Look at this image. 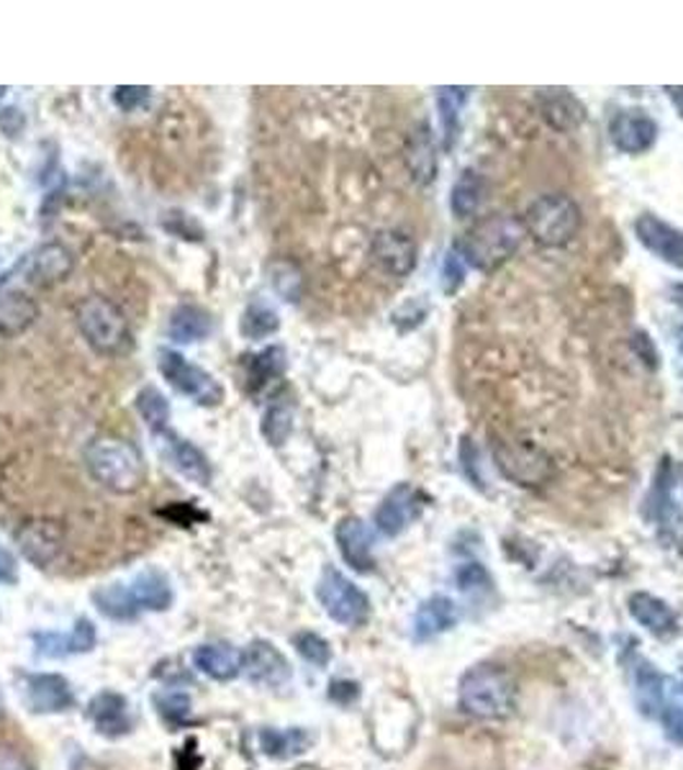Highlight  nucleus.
<instances>
[{"mask_svg": "<svg viewBox=\"0 0 683 770\" xmlns=\"http://www.w3.org/2000/svg\"><path fill=\"white\" fill-rule=\"evenodd\" d=\"M83 460L93 481L116 496H132L147 478L142 449L132 440L113 437V434L93 437L83 449Z\"/></svg>", "mask_w": 683, "mask_h": 770, "instance_id": "nucleus-1", "label": "nucleus"}, {"mask_svg": "<svg viewBox=\"0 0 683 770\" xmlns=\"http://www.w3.org/2000/svg\"><path fill=\"white\" fill-rule=\"evenodd\" d=\"M460 707L476 719H506L517 709V683L501 665H476L460 678Z\"/></svg>", "mask_w": 683, "mask_h": 770, "instance_id": "nucleus-2", "label": "nucleus"}, {"mask_svg": "<svg viewBox=\"0 0 683 770\" xmlns=\"http://www.w3.org/2000/svg\"><path fill=\"white\" fill-rule=\"evenodd\" d=\"M522 234H525V227L514 216H489V219L478 221L474 229L465 231V237L455 246L470 267L491 273L512 257L522 242Z\"/></svg>", "mask_w": 683, "mask_h": 770, "instance_id": "nucleus-3", "label": "nucleus"}, {"mask_svg": "<svg viewBox=\"0 0 683 770\" xmlns=\"http://www.w3.org/2000/svg\"><path fill=\"white\" fill-rule=\"evenodd\" d=\"M77 329L93 352L119 358L132 350L134 339L127 316L106 296H88L77 306Z\"/></svg>", "mask_w": 683, "mask_h": 770, "instance_id": "nucleus-4", "label": "nucleus"}, {"mask_svg": "<svg viewBox=\"0 0 683 770\" xmlns=\"http://www.w3.org/2000/svg\"><path fill=\"white\" fill-rule=\"evenodd\" d=\"M522 227L537 244L565 246L573 242V237L580 229V208L571 195L548 193L529 203V208L522 216Z\"/></svg>", "mask_w": 683, "mask_h": 770, "instance_id": "nucleus-5", "label": "nucleus"}, {"mask_svg": "<svg viewBox=\"0 0 683 770\" xmlns=\"http://www.w3.org/2000/svg\"><path fill=\"white\" fill-rule=\"evenodd\" d=\"M157 370L172 390H178L180 396L193 398L199 406L216 409V406L224 404V396H227L224 394V385L208 370L193 365L178 350H167V347L159 350Z\"/></svg>", "mask_w": 683, "mask_h": 770, "instance_id": "nucleus-6", "label": "nucleus"}, {"mask_svg": "<svg viewBox=\"0 0 683 770\" xmlns=\"http://www.w3.org/2000/svg\"><path fill=\"white\" fill-rule=\"evenodd\" d=\"M316 599L329 619L342 627H360L370 616L368 595L352 583L345 573H339L332 565L322 570V578L316 583Z\"/></svg>", "mask_w": 683, "mask_h": 770, "instance_id": "nucleus-7", "label": "nucleus"}, {"mask_svg": "<svg viewBox=\"0 0 683 770\" xmlns=\"http://www.w3.org/2000/svg\"><path fill=\"white\" fill-rule=\"evenodd\" d=\"M34 290L19 263L0 275V334L3 337H19L39 318Z\"/></svg>", "mask_w": 683, "mask_h": 770, "instance_id": "nucleus-8", "label": "nucleus"}, {"mask_svg": "<svg viewBox=\"0 0 683 770\" xmlns=\"http://www.w3.org/2000/svg\"><path fill=\"white\" fill-rule=\"evenodd\" d=\"M496 468L517 485H540L550 478V457L529 442H496L493 445Z\"/></svg>", "mask_w": 683, "mask_h": 770, "instance_id": "nucleus-9", "label": "nucleus"}, {"mask_svg": "<svg viewBox=\"0 0 683 770\" xmlns=\"http://www.w3.org/2000/svg\"><path fill=\"white\" fill-rule=\"evenodd\" d=\"M370 260L391 278H406L417 267V242L404 231L383 229L370 242Z\"/></svg>", "mask_w": 683, "mask_h": 770, "instance_id": "nucleus-10", "label": "nucleus"}, {"mask_svg": "<svg viewBox=\"0 0 683 770\" xmlns=\"http://www.w3.org/2000/svg\"><path fill=\"white\" fill-rule=\"evenodd\" d=\"M19 265L24 267L28 282L36 290H45L70 278L72 267H75V257H72V252L64 244L47 242L36 246L34 252H28Z\"/></svg>", "mask_w": 683, "mask_h": 770, "instance_id": "nucleus-11", "label": "nucleus"}, {"mask_svg": "<svg viewBox=\"0 0 683 770\" xmlns=\"http://www.w3.org/2000/svg\"><path fill=\"white\" fill-rule=\"evenodd\" d=\"M609 140L624 155H643L658 140V123L639 108H624L609 121Z\"/></svg>", "mask_w": 683, "mask_h": 770, "instance_id": "nucleus-12", "label": "nucleus"}, {"mask_svg": "<svg viewBox=\"0 0 683 770\" xmlns=\"http://www.w3.org/2000/svg\"><path fill=\"white\" fill-rule=\"evenodd\" d=\"M242 671L250 683L265 688H280L293 678V667H290L288 658L267 639H254L250 648L244 650Z\"/></svg>", "mask_w": 683, "mask_h": 770, "instance_id": "nucleus-13", "label": "nucleus"}, {"mask_svg": "<svg viewBox=\"0 0 683 770\" xmlns=\"http://www.w3.org/2000/svg\"><path fill=\"white\" fill-rule=\"evenodd\" d=\"M16 544L21 555H24L28 563L36 565V568H49L62 552V544H64L62 527L49 519L26 521V525H21V529L16 532Z\"/></svg>", "mask_w": 683, "mask_h": 770, "instance_id": "nucleus-14", "label": "nucleus"}, {"mask_svg": "<svg viewBox=\"0 0 683 770\" xmlns=\"http://www.w3.org/2000/svg\"><path fill=\"white\" fill-rule=\"evenodd\" d=\"M24 701L34 714H60L75 707V694L64 675L34 673L26 675Z\"/></svg>", "mask_w": 683, "mask_h": 770, "instance_id": "nucleus-15", "label": "nucleus"}, {"mask_svg": "<svg viewBox=\"0 0 683 770\" xmlns=\"http://www.w3.org/2000/svg\"><path fill=\"white\" fill-rule=\"evenodd\" d=\"M635 237L645 250L663 260L666 265L683 270V231L675 229L673 224L652 214H643L635 221Z\"/></svg>", "mask_w": 683, "mask_h": 770, "instance_id": "nucleus-16", "label": "nucleus"}, {"mask_svg": "<svg viewBox=\"0 0 683 770\" xmlns=\"http://www.w3.org/2000/svg\"><path fill=\"white\" fill-rule=\"evenodd\" d=\"M421 493L409 483H398L375 508V527L386 537H398L421 514Z\"/></svg>", "mask_w": 683, "mask_h": 770, "instance_id": "nucleus-17", "label": "nucleus"}, {"mask_svg": "<svg viewBox=\"0 0 683 770\" xmlns=\"http://www.w3.org/2000/svg\"><path fill=\"white\" fill-rule=\"evenodd\" d=\"M98 635L91 619H77L70 631H36V655L57 660L70 655H85L96 648Z\"/></svg>", "mask_w": 683, "mask_h": 770, "instance_id": "nucleus-18", "label": "nucleus"}, {"mask_svg": "<svg viewBox=\"0 0 683 770\" xmlns=\"http://www.w3.org/2000/svg\"><path fill=\"white\" fill-rule=\"evenodd\" d=\"M337 548L342 561L350 565L352 570L358 573H370L375 568V557H373V534L366 527V521L358 517H347L337 525Z\"/></svg>", "mask_w": 683, "mask_h": 770, "instance_id": "nucleus-19", "label": "nucleus"}, {"mask_svg": "<svg viewBox=\"0 0 683 770\" xmlns=\"http://www.w3.org/2000/svg\"><path fill=\"white\" fill-rule=\"evenodd\" d=\"M88 719L96 726L98 735L111 739L129 735L134 726L129 701L116 691H100L98 696H93V701L88 703Z\"/></svg>", "mask_w": 683, "mask_h": 770, "instance_id": "nucleus-20", "label": "nucleus"}, {"mask_svg": "<svg viewBox=\"0 0 683 770\" xmlns=\"http://www.w3.org/2000/svg\"><path fill=\"white\" fill-rule=\"evenodd\" d=\"M193 665L195 671L208 675L211 681L229 683L242 673L244 652L227 642H208V645H201V648H195Z\"/></svg>", "mask_w": 683, "mask_h": 770, "instance_id": "nucleus-21", "label": "nucleus"}, {"mask_svg": "<svg viewBox=\"0 0 683 770\" xmlns=\"http://www.w3.org/2000/svg\"><path fill=\"white\" fill-rule=\"evenodd\" d=\"M159 437L165 440L167 457H170L172 468H176L180 476L188 478V481L199 483V485L211 483V476H214L211 473V465L206 460V455H203L201 449L193 445V442L178 437V434L170 432V430H167L165 434H159Z\"/></svg>", "mask_w": 683, "mask_h": 770, "instance_id": "nucleus-22", "label": "nucleus"}, {"mask_svg": "<svg viewBox=\"0 0 683 770\" xmlns=\"http://www.w3.org/2000/svg\"><path fill=\"white\" fill-rule=\"evenodd\" d=\"M406 167H409L414 183L430 185L434 176H438V147H434L432 129L427 123H421L419 129H414L406 144Z\"/></svg>", "mask_w": 683, "mask_h": 770, "instance_id": "nucleus-23", "label": "nucleus"}, {"mask_svg": "<svg viewBox=\"0 0 683 770\" xmlns=\"http://www.w3.org/2000/svg\"><path fill=\"white\" fill-rule=\"evenodd\" d=\"M540 113L555 132H576L586 121V108L571 91H542Z\"/></svg>", "mask_w": 683, "mask_h": 770, "instance_id": "nucleus-24", "label": "nucleus"}, {"mask_svg": "<svg viewBox=\"0 0 683 770\" xmlns=\"http://www.w3.org/2000/svg\"><path fill=\"white\" fill-rule=\"evenodd\" d=\"M627 609L632 614V619L637 624H643L650 635L656 637H671L675 629H679V622H675L673 609L666 604V601L656 599L652 593H632L627 601Z\"/></svg>", "mask_w": 683, "mask_h": 770, "instance_id": "nucleus-25", "label": "nucleus"}, {"mask_svg": "<svg viewBox=\"0 0 683 770\" xmlns=\"http://www.w3.org/2000/svg\"><path fill=\"white\" fill-rule=\"evenodd\" d=\"M214 332V316L211 311L195 303H183L170 314V324H167V337L176 345H193V341H203Z\"/></svg>", "mask_w": 683, "mask_h": 770, "instance_id": "nucleus-26", "label": "nucleus"}, {"mask_svg": "<svg viewBox=\"0 0 683 770\" xmlns=\"http://www.w3.org/2000/svg\"><path fill=\"white\" fill-rule=\"evenodd\" d=\"M457 622V609L447 595H432L424 604L417 609V616H414V637L419 642H427V639L442 635V631L453 629Z\"/></svg>", "mask_w": 683, "mask_h": 770, "instance_id": "nucleus-27", "label": "nucleus"}, {"mask_svg": "<svg viewBox=\"0 0 683 770\" xmlns=\"http://www.w3.org/2000/svg\"><path fill=\"white\" fill-rule=\"evenodd\" d=\"M129 591H132L140 612H167L172 606V599H176L170 580H167L165 573L155 568L140 573L129 586Z\"/></svg>", "mask_w": 683, "mask_h": 770, "instance_id": "nucleus-28", "label": "nucleus"}, {"mask_svg": "<svg viewBox=\"0 0 683 770\" xmlns=\"http://www.w3.org/2000/svg\"><path fill=\"white\" fill-rule=\"evenodd\" d=\"M247 388L250 394H260L267 385L280 381L283 373H286V350L278 345L265 347L263 352L250 354L247 358Z\"/></svg>", "mask_w": 683, "mask_h": 770, "instance_id": "nucleus-29", "label": "nucleus"}, {"mask_svg": "<svg viewBox=\"0 0 683 770\" xmlns=\"http://www.w3.org/2000/svg\"><path fill=\"white\" fill-rule=\"evenodd\" d=\"M309 745L311 735L307 730H301V726H293V730H275V726H267V730L260 732V747L275 760L296 758V755L307 753Z\"/></svg>", "mask_w": 683, "mask_h": 770, "instance_id": "nucleus-30", "label": "nucleus"}, {"mask_svg": "<svg viewBox=\"0 0 683 770\" xmlns=\"http://www.w3.org/2000/svg\"><path fill=\"white\" fill-rule=\"evenodd\" d=\"M93 604H96L100 614L113 622H132L142 614L132 591H129V586H121V583H111V586L98 588V591H93Z\"/></svg>", "mask_w": 683, "mask_h": 770, "instance_id": "nucleus-31", "label": "nucleus"}, {"mask_svg": "<svg viewBox=\"0 0 683 770\" xmlns=\"http://www.w3.org/2000/svg\"><path fill=\"white\" fill-rule=\"evenodd\" d=\"M486 195V183L476 170H465L460 178L455 180L453 193H450V208L457 219H470L476 216V210L481 208Z\"/></svg>", "mask_w": 683, "mask_h": 770, "instance_id": "nucleus-32", "label": "nucleus"}, {"mask_svg": "<svg viewBox=\"0 0 683 770\" xmlns=\"http://www.w3.org/2000/svg\"><path fill=\"white\" fill-rule=\"evenodd\" d=\"M136 411H140L144 424L149 426V432L157 434V437L170 430V401L155 385H144L140 394H136Z\"/></svg>", "mask_w": 683, "mask_h": 770, "instance_id": "nucleus-33", "label": "nucleus"}, {"mask_svg": "<svg viewBox=\"0 0 683 770\" xmlns=\"http://www.w3.org/2000/svg\"><path fill=\"white\" fill-rule=\"evenodd\" d=\"M470 96V88H440L438 91V116L442 136H445V147L450 149L460 132V113L465 100Z\"/></svg>", "mask_w": 683, "mask_h": 770, "instance_id": "nucleus-34", "label": "nucleus"}, {"mask_svg": "<svg viewBox=\"0 0 683 770\" xmlns=\"http://www.w3.org/2000/svg\"><path fill=\"white\" fill-rule=\"evenodd\" d=\"M635 683H637L639 711H645L648 717L663 714V696H666L663 675H660L650 663H643L635 673Z\"/></svg>", "mask_w": 683, "mask_h": 770, "instance_id": "nucleus-35", "label": "nucleus"}, {"mask_svg": "<svg viewBox=\"0 0 683 770\" xmlns=\"http://www.w3.org/2000/svg\"><path fill=\"white\" fill-rule=\"evenodd\" d=\"M280 329V318L275 314V309L267 306L263 301H252L244 309L242 318H239V334L250 341H260L273 337Z\"/></svg>", "mask_w": 683, "mask_h": 770, "instance_id": "nucleus-36", "label": "nucleus"}, {"mask_svg": "<svg viewBox=\"0 0 683 770\" xmlns=\"http://www.w3.org/2000/svg\"><path fill=\"white\" fill-rule=\"evenodd\" d=\"M293 432V409L288 404H271L267 406L263 424H260V434L271 447H283Z\"/></svg>", "mask_w": 683, "mask_h": 770, "instance_id": "nucleus-37", "label": "nucleus"}, {"mask_svg": "<svg viewBox=\"0 0 683 770\" xmlns=\"http://www.w3.org/2000/svg\"><path fill=\"white\" fill-rule=\"evenodd\" d=\"M271 282H273L275 293H278L283 301L296 303L298 298H301V293H303L301 270H298L296 265L286 263V260H280V263L271 265Z\"/></svg>", "mask_w": 683, "mask_h": 770, "instance_id": "nucleus-38", "label": "nucleus"}, {"mask_svg": "<svg viewBox=\"0 0 683 770\" xmlns=\"http://www.w3.org/2000/svg\"><path fill=\"white\" fill-rule=\"evenodd\" d=\"M293 648H296L298 655L307 660V663L316 665V667L329 665V660H332L329 642H326L324 637L314 635V631H298V635L293 637Z\"/></svg>", "mask_w": 683, "mask_h": 770, "instance_id": "nucleus-39", "label": "nucleus"}, {"mask_svg": "<svg viewBox=\"0 0 683 770\" xmlns=\"http://www.w3.org/2000/svg\"><path fill=\"white\" fill-rule=\"evenodd\" d=\"M155 707L167 724H185L191 719V696L183 691L157 694Z\"/></svg>", "mask_w": 683, "mask_h": 770, "instance_id": "nucleus-40", "label": "nucleus"}, {"mask_svg": "<svg viewBox=\"0 0 683 770\" xmlns=\"http://www.w3.org/2000/svg\"><path fill=\"white\" fill-rule=\"evenodd\" d=\"M465 273H468V263H465L463 254L457 252V246H453V250L445 254V263H442V288H445L447 296L460 290L465 282Z\"/></svg>", "mask_w": 683, "mask_h": 770, "instance_id": "nucleus-41", "label": "nucleus"}, {"mask_svg": "<svg viewBox=\"0 0 683 770\" xmlns=\"http://www.w3.org/2000/svg\"><path fill=\"white\" fill-rule=\"evenodd\" d=\"M152 88H140V85H119L113 91V104L123 113H134L149 104Z\"/></svg>", "mask_w": 683, "mask_h": 770, "instance_id": "nucleus-42", "label": "nucleus"}, {"mask_svg": "<svg viewBox=\"0 0 683 770\" xmlns=\"http://www.w3.org/2000/svg\"><path fill=\"white\" fill-rule=\"evenodd\" d=\"M455 580H457V586L463 588V591H476V588L491 586L489 573H486V568H483L481 563H468V565H463V568H457L455 570Z\"/></svg>", "mask_w": 683, "mask_h": 770, "instance_id": "nucleus-43", "label": "nucleus"}, {"mask_svg": "<svg viewBox=\"0 0 683 770\" xmlns=\"http://www.w3.org/2000/svg\"><path fill=\"white\" fill-rule=\"evenodd\" d=\"M460 468L463 473L468 476V481L476 485V489H483V476H481V455L478 449L470 445V440H463L460 447Z\"/></svg>", "mask_w": 683, "mask_h": 770, "instance_id": "nucleus-44", "label": "nucleus"}, {"mask_svg": "<svg viewBox=\"0 0 683 770\" xmlns=\"http://www.w3.org/2000/svg\"><path fill=\"white\" fill-rule=\"evenodd\" d=\"M0 770H34V766L19 747L0 743Z\"/></svg>", "mask_w": 683, "mask_h": 770, "instance_id": "nucleus-45", "label": "nucleus"}, {"mask_svg": "<svg viewBox=\"0 0 683 770\" xmlns=\"http://www.w3.org/2000/svg\"><path fill=\"white\" fill-rule=\"evenodd\" d=\"M632 347H635L637 358H643L645 365H648L650 370L658 368V350H656V345H652L648 332H635V337H632Z\"/></svg>", "mask_w": 683, "mask_h": 770, "instance_id": "nucleus-46", "label": "nucleus"}, {"mask_svg": "<svg viewBox=\"0 0 683 770\" xmlns=\"http://www.w3.org/2000/svg\"><path fill=\"white\" fill-rule=\"evenodd\" d=\"M24 127H26V119L19 108L9 106L0 111V132H3L5 136H19L21 132H24Z\"/></svg>", "mask_w": 683, "mask_h": 770, "instance_id": "nucleus-47", "label": "nucleus"}, {"mask_svg": "<svg viewBox=\"0 0 683 770\" xmlns=\"http://www.w3.org/2000/svg\"><path fill=\"white\" fill-rule=\"evenodd\" d=\"M660 719H663V726H666L668 737H671L673 743L683 745V709L668 707V709H663V714H660Z\"/></svg>", "mask_w": 683, "mask_h": 770, "instance_id": "nucleus-48", "label": "nucleus"}, {"mask_svg": "<svg viewBox=\"0 0 683 770\" xmlns=\"http://www.w3.org/2000/svg\"><path fill=\"white\" fill-rule=\"evenodd\" d=\"M19 580V563L9 550L0 544V583H16Z\"/></svg>", "mask_w": 683, "mask_h": 770, "instance_id": "nucleus-49", "label": "nucleus"}, {"mask_svg": "<svg viewBox=\"0 0 683 770\" xmlns=\"http://www.w3.org/2000/svg\"><path fill=\"white\" fill-rule=\"evenodd\" d=\"M668 93H671L673 106L679 108V113H681V119H683V88H668Z\"/></svg>", "mask_w": 683, "mask_h": 770, "instance_id": "nucleus-50", "label": "nucleus"}, {"mask_svg": "<svg viewBox=\"0 0 683 770\" xmlns=\"http://www.w3.org/2000/svg\"><path fill=\"white\" fill-rule=\"evenodd\" d=\"M671 301L675 303V306L683 309V282H675V286L671 288Z\"/></svg>", "mask_w": 683, "mask_h": 770, "instance_id": "nucleus-51", "label": "nucleus"}, {"mask_svg": "<svg viewBox=\"0 0 683 770\" xmlns=\"http://www.w3.org/2000/svg\"><path fill=\"white\" fill-rule=\"evenodd\" d=\"M5 93H9V88H5V85H0V100H3Z\"/></svg>", "mask_w": 683, "mask_h": 770, "instance_id": "nucleus-52", "label": "nucleus"}, {"mask_svg": "<svg viewBox=\"0 0 683 770\" xmlns=\"http://www.w3.org/2000/svg\"><path fill=\"white\" fill-rule=\"evenodd\" d=\"M0 709H3V694H0Z\"/></svg>", "mask_w": 683, "mask_h": 770, "instance_id": "nucleus-53", "label": "nucleus"}, {"mask_svg": "<svg viewBox=\"0 0 683 770\" xmlns=\"http://www.w3.org/2000/svg\"><path fill=\"white\" fill-rule=\"evenodd\" d=\"M681 352H683V341H681Z\"/></svg>", "mask_w": 683, "mask_h": 770, "instance_id": "nucleus-54", "label": "nucleus"}]
</instances>
